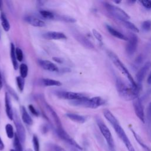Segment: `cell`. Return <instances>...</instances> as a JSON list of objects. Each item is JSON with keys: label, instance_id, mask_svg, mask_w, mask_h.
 Listing matches in <instances>:
<instances>
[{"label": "cell", "instance_id": "20", "mask_svg": "<svg viewBox=\"0 0 151 151\" xmlns=\"http://www.w3.org/2000/svg\"><path fill=\"white\" fill-rule=\"evenodd\" d=\"M21 117L22 121L28 125H32L33 124V120L27 111L24 106L21 107Z\"/></svg>", "mask_w": 151, "mask_h": 151}, {"label": "cell", "instance_id": "5", "mask_svg": "<svg viewBox=\"0 0 151 151\" xmlns=\"http://www.w3.org/2000/svg\"><path fill=\"white\" fill-rule=\"evenodd\" d=\"M14 124L17 130V135L18 136L19 140L22 143H24L26 138V132L24 126L21 123L20 118L17 113H14Z\"/></svg>", "mask_w": 151, "mask_h": 151}, {"label": "cell", "instance_id": "3", "mask_svg": "<svg viewBox=\"0 0 151 151\" xmlns=\"http://www.w3.org/2000/svg\"><path fill=\"white\" fill-rule=\"evenodd\" d=\"M104 7L111 15L120 21L130 19V16L124 11L116 5L106 2L104 3Z\"/></svg>", "mask_w": 151, "mask_h": 151}, {"label": "cell", "instance_id": "49", "mask_svg": "<svg viewBox=\"0 0 151 151\" xmlns=\"http://www.w3.org/2000/svg\"><path fill=\"white\" fill-rule=\"evenodd\" d=\"M111 151H115L114 150H111Z\"/></svg>", "mask_w": 151, "mask_h": 151}, {"label": "cell", "instance_id": "10", "mask_svg": "<svg viewBox=\"0 0 151 151\" xmlns=\"http://www.w3.org/2000/svg\"><path fill=\"white\" fill-rule=\"evenodd\" d=\"M150 67H151L150 62L147 61L137 71V73L136 74V82L139 87L141 85L142 82L144 80V78L146 76V74L147 71L149 70Z\"/></svg>", "mask_w": 151, "mask_h": 151}, {"label": "cell", "instance_id": "6", "mask_svg": "<svg viewBox=\"0 0 151 151\" xmlns=\"http://www.w3.org/2000/svg\"><path fill=\"white\" fill-rule=\"evenodd\" d=\"M56 133L58 137L61 138L62 140H64L65 142L71 145L73 147L77 149L78 150H83V147L74 139H73L63 129L58 128L56 129Z\"/></svg>", "mask_w": 151, "mask_h": 151}, {"label": "cell", "instance_id": "39", "mask_svg": "<svg viewBox=\"0 0 151 151\" xmlns=\"http://www.w3.org/2000/svg\"><path fill=\"white\" fill-rule=\"evenodd\" d=\"M8 90L9 91V93L13 96V97L16 99V100H18V97L17 96V94L15 92V91L13 90V88H11L10 87H8Z\"/></svg>", "mask_w": 151, "mask_h": 151}, {"label": "cell", "instance_id": "37", "mask_svg": "<svg viewBox=\"0 0 151 151\" xmlns=\"http://www.w3.org/2000/svg\"><path fill=\"white\" fill-rule=\"evenodd\" d=\"M140 2L146 9H151V1H140Z\"/></svg>", "mask_w": 151, "mask_h": 151}, {"label": "cell", "instance_id": "47", "mask_svg": "<svg viewBox=\"0 0 151 151\" xmlns=\"http://www.w3.org/2000/svg\"><path fill=\"white\" fill-rule=\"evenodd\" d=\"M25 151H33L31 149H30V148H28V149H27Z\"/></svg>", "mask_w": 151, "mask_h": 151}, {"label": "cell", "instance_id": "24", "mask_svg": "<svg viewBox=\"0 0 151 151\" xmlns=\"http://www.w3.org/2000/svg\"><path fill=\"white\" fill-rule=\"evenodd\" d=\"M103 114L104 117L107 119V120L108 122H109V123L112 124L114 123L117 122V119L116 118V117L113 114V113L107 109H105L103 110Z\"/></svg>", "mask_w": 151, "mask_h": 151}, {"label": "cell", "instance_id": "48", "mask_svg": "<svg viewBox=\"0 0 151 151\" xmlns=\"http://www.w3.org/2000/svg\"><path fill=\"white\" fill-rule=\"evenodd\" d=\"M9 151H15L14 149H11Z\"/></svg>", "mask_w": 151, "mask_h": 151}, {"label": "cell", "instance_id": "21", "mask_svg": "<svg viewBox=\"0 0 151 151\" xmlns=\"http://www.w3.org/2000/svg\"><path fill=\"white\" fill-rule=\"evenodd\" d=\"M41 84L44 86L51 87V86H60L62 83L58 80L51 79V78H42L41 80Z\"/></svg>", "mask_w": 151, "mask_h": 151}, {"label": "cell", "instance_id": "38", "mask_svg": "<svg viewBox=\"0 0 151 151\" xmlns=\"http://www.w3.org/2000/svg\"><path fill=\"white\" fill-rule=\"evenodd\" d=\"M28 109L30 111V112L35 116H39V113L37 111V110L35 109V107L32 105V104H29L28 105Z\"/></svg>", "mask_w": 151, "mask_h": 151}, {"label": "cell", "instance_id": "28", "mask_svg": "<svg viewBox=\"0 0 151 151\" xmlns=\"http://www.w3.org/2000/svg\"><path fill=\"white\" fill-rule=\"evenodd\" d=\"M28 73V66L26 64L22 63L19 66V73H20V76L22 77V78H25L27 77Z\"/></svg>", "mask_w": 151, "mask_h": 151}, {"label": "cell", "instance_id": "1", "mask_svg": "<svg viewBox=\"0 0 151 151\" xmlns=\"http://www.w3.org/2000/svg\"><path fill=\"white\" fill-rule=\"evenodd\" d=\"M116 86L119 95L125 100H133L138 97L139 90L134 88L132 85L128 86L120 78L116 79Z\"/></svg>", "mask_w": 151, "mask_h": 151}, {"label": "cell", "instance_id": "34", "mask_svg": "<svg viewBox=\"0 0 151 151\" xmlns=\"http://www.w3.org/2000/svg\"><path fill=\"white\" fill-rule=\"evenodd\" d=\"M15 54H16L17 60L18 61H22L24 58V54L22 50L19 47L15 48Z\"/></svg>", "mask_w": 151, "mask_h": 151}, {"label": "cell", "instance_id": "13", "mask_svg": "<svg viewBox=\"0 0 151 151\" xmlns=\"http://www.w3.org/2000/svg\"><path fill=\"white\" fill-rule=\"evenodd\" d=\"M104 103V100H103L101 97L99 96L93 97L88 99L86 107L90 109H97V107L103 105Z\"/></svg>", "mask_w": 151, "mask_h": 151}, {"label": "cell", "instance_id": "11", "mask_svg": "<svg viewBox=\"0 0 151 151\" xmlns=\"http://www.w3.org/2000/svg\"><path fill=\"white\" fill-rule=\"evenodd\" d=\"M42 37L44 39L48 40H60L67 39V37L64 33L58 31L46 32L42 34Z\"/></svg>", "mask_w": 151, "mask_h": 151}, {"label": "cell", "instance_id": "12", "mask_svg": "<svg viewBox=\"0 0 151 151\" xmlns=\"http://www.w3.org/2000/svg\"><path fill=\"white\" fill-rule=\"evenodd\" d=\"M38 65L41 68L45 70L56 72L58 71V67L52 62L47 60H38Z\"/></svg>", "mask_w": 151, "mask_h": 151}, {"label": "cell", "instance_id": "36", "mask_svg": "<svg viewBox=\"0 0 151 151\" xmlns=\"http://www.w3.org/2000/svg\"><path fill=\"white\" fill-rule=\"evenodd\" d=\"M92 32H93V34L94 35V37L96 38V39L97 40H98L99 42H101L102 40H103V37H102V35L100 34V33L97 31V30L93 29L92 30Z\"/></svg>", "mask_w": 151, "mask_h": 151}, {"label": "cell", "instance_id": "25", "mask_svg": "<svg viewBox=\"0 0 151 151\" xmlns=\"http://www.w3.org/2000/svg\"><path fill=\"white\" fill-rule=\"evenodd\" d=\"M131 131L135 138V139L136 140V141L138 142V143L143 147V149L145 150V151H150V149H149V147L143 142V141L142 140V139H141V137L133 130L131 129Z\"/></svg>", "mask_w": 151, "mask_h": 151}, {"label": "cell", "instance_id": "41", "mask_svg": "<svg viewBox=\"0 0 151 151\" xmlns=\"http://www.w3.org/2000/svg\"><path fill=\"white\" fill-rule=\"evenodd\" d=\"M54 149L55 151H67L63 147H61L60 146H58V145H54Z\"/></svg>", "mask_w": 151, "mask_h": 151}, {"label": "cell", "instance_id": "14", "mask_svg": "<svg viewBox=\"0 0 151 151\" xmlns=\"http://www.w3.org/2000/svg\"><path fill=\"white\" fill-rule=\"evenodd\" d=\"M24 19L27 23L34 27H43L45 26V24L42 20L32 15H27L25 17Z\"/></svg>", "mask_w": 151, "mask_h": 151}, {"label": "cell", "instance_id": "19", "mask_svg": "<svg viewBox=\"0 0 151 151\" xmlns=\"http://www.w3.org/2000/svg\"><path fill=\"white\" fill-rule=\"evenodd\" d=\"M65 116L71 120L76 122V123H83L86 121V118L81 115L78 114H76V113H67L65 114Z\"/></svg>", "mask_w": 151, "mask_h": 151}, {"label": "cell", "instance_id": "4", "mask_svg": "<svg viewBox=\"0 0 151 151\" xmlns=\"http://www.w3.org/2000/svg\"><path fill=\"white\" fill-rule=\"evenodd\" d=\"M97 123L100 132L104 137L110 149L111 150H114V142L109 129L100 119H97Z\"/></svg>", "mask_w": 151, "mask_h": 151}, {"label": "cell", "instance_id": "18", "mask_svg": "<svg viewBox=\"0 0 151 151\" xmlns=\"http://www.w3.org/2000/svg\"><path fill=\"white\" fill-rule=\"evenodd\" d=\"M106 28L107 29V31H109V32L113 36L120 39V40H128V38L126 37L123 34H122V32H120V31L116 30V29H114L113 27H112L111 26L109 25H106Z\"/></svg>", "mask_w": 151, "mask_h": 151}, {"label": "cell", "instance_id": "15", "mask_svg": "<svg viewBox=\"0 0 151 151\" xmlns=\"http://www.w3.org/2000/svg\"><path fill=\"white\" fill-rule=\"evenodd\" d=\"M5 107L6 114L8 117L9 119V120H12L14 119V112L11 106L10 97L7 93H5Z\"/></svg>", "mask_w": 151, "mask_h": 151}, {"label": "cell", "instance_id": "32", "mask_svg": "<svg viewBox=\"0 0 151 151\" xmlns=\"http://www.w3.org/2000/svg\"><path fill=\"white\" fill-rule=\"evenodd\" d=\"M32 145L34 151H40L39 140L37 135L34 134L32 136Z\"/></svg>", "mask_w": 151, "mask_h": 151}, {"label": "cell", "instance_id": "31", "mask_svg": "<svg viewBox=\"0 0 151 151\" xmlns=\"http://www.w3.org/2000/svg\"><path fill=\"white\" fill-rule=\"evenodd\" d=\"M16 81L18 87V89L21 92H22L25 86V80L21 76H18L16 77Z\"/></svg>", "mask_w": 151, "mask_h": 151}, {"label": "cell", "instance_id": "8", "mask_svg": "<svg viewBox=\"0 0 151 151\" xmlns=\"http://www.w3.org/2000/svg\"><path fill=\"white\" fill-rule=\"evenodd\" d=\"M133 106L134 108V112L137 117L142 121L143 123L145 122V112L143 107V104L141 100L137 97L133 100Z\"/></svg>", "mask_w": 151, "mask_h": 151}, {"label": "cell", "instance_id": "30", "mask_svg": "<svg viewBox=\"0 0 151 151\" xmlns=\"http://www.w3.org/2000/svg\"><path fill=\"white\" fill-rule=\"evenodd\" d=\"M5 132H6V136L9 139H12L13 137H14L15 134L14 133L13 127L11 124L8 123V124H6V126H5Z\"/></svg>", "mask_w": 151, "mask_h": 151}, {"label": "cell", "instance_id": "7", "mask_svg": "<svg viewBox=\"0 0 151 151\" xmlns=\"http://www.w3.org/2000/svg\"><path fill=\"white\" fill-rule=\"evenodd\" d=\"M128 42L126 46V52L129 56L133 55L137 49L138 38L134 34H131L128 38Z\"/></svg>", "mask_w": 151, "mask_h": 151}, {"label": "cell", "instance_id": "17", "mask_svg": "<svg viewBox=\"0 0 151 151\" xmlns=\"http://www.w3.org/2000/svg\"><path fill=\"white\" fill-rule=\"evenodd\" d=\"M46 108L48 110V112L50 113V114H51L54 123L55 124L56 126V129H58V128H62V126H61V123L60 121V119L59 118V117L58 116V115L57 114V113H55V111L53 110V109L48 104H46Z\"/></svg>", "mask_w": 151, "mask_h": 151}, {"label": "cell", "instance_id": "22", "mask_svg": "<svg viewBox=\"0 0 151 151\" xmlns=\"http://www.w3.org/2000/svg\"><path fill=\"white\" fill-rule=\"evenodd\" d=\"M10 56L11 60L13 65V67L14 70H17L18 68V63L17 58L15 54V47L13 43L10 44Z\"/></svg>", "mask_w": 151, "mask_h": 151}, {"label": "cell", "instance_id": "35", "mask_svg": "<svg viewBox=\"0 0 151 151\" xmlns=\"http://www.w3.org/2000/svg\"><path fill=\"white\" fill-rule=\"evenodd\" d=\"M57 18H59V19L63 20V21H64L65 22H67L73 23V22H75L76 21V19H74V18H73L72 17H70L65 16V15L59 16V17H57Z\"/></svg>", "mask_w": 151, "mask_h": 151}, {"label": "cell", "instance_id": "44", "mask_svg": "<svg viewBox=\"0 0 151 151\" xmlns=\"http://www.w3.org/2000/svg\"><path fill=\"white\" fill-rule=\"evenodd\" d=\"M147 82L148 84H151V71H150V73L149 76H148V78H147Z\"/></svg>", "mask_w": 151, "mask_h": 151}, {"label": "cell", "instance_id": "2", "mask_svg": "<svg viewBox=\"0 0 151 151\" xmlns=\"http://www.w3.org/2000/svg\"><path fill=\"white\" fill-rule=\"evenodd\" d=\"M108 55L110 60L112 61L113 63L116 65V67L119 70V71L126 77V78L129 80V81L130 83V84L135 88L139 90V87L137 84L136 81L133 79L132 76L129 73L128 70L126 68V67L124 66L123 63L121 61V60L119 59V58L117 56L116 54H115L114 52L111 51H108Z\"/></svg>", "mask_w": 151, "mask_h": 151}, {"label": "cell", "instance_id": "29", "mask_svg": "<svg viewBox=\"0 0 151 151\" xmlns=\"http://www.w3.org/2000/svg\"><path fill=\"white\" fill-rule=\"evenodd\" d=\"M40 14L43 18L48 19H52L55 18V15L51 11L47 10H40Z\"/></svg>", "mask_w": 151, "mask_h": 151}, {"label": "cell", "instance_id": "43", "mask_svg": "<svg viewBox=\"0 0 151 151\" xmlns=\"http://www.w3.org/2000/svg\"><path fill=\"white\" fill-rule=\"evenodd\" d=\"M5 148V146L4 144V142L1 140V138L0 137V150H3Z\"/></svg>", "mask_w": 151, "mask_h": 151}, {"label": "cell", "instance_id": "42", "mask_svg": "<svg viewBox=\"0 0 151 151\" xmlns=\"http://www.w3.org/2000/svg\"><path fill=\"white\" fill-rule=\"evenodd\" d=\"M52 60L54 61H55V62L58 63H63V60H61V58H60L59 57H53Z\"/></svg>", "mask_w": 151, "mask_h": 151}, {"label": "cell", "instance_id": "45", "mask_svg": "<svg viewBox=\"0 0 151 151\" xmlns=\"http://www.w3.org/2000/svg\"><path fill=\"white\" fill-rule=\"evenodd\" d=\"M2 76L0 71V90L2 88Z\"/></svg>", "mask_w": 151, "mask_h": 151}, {"label": "cell", "instance_id": "9", "mask_svg": "<svg viewBox=\"0 0 151 151\" xmlns=\"http://www.w3.org/2000/svg\"><path fill=\"white\" fill-rule=\"evenodd\" d=\"M57 94L60 97L72 101L80 100L86 97L85 95L81 93L72 91H59Z\"/></svg>", "mask_w": 151, "mask_h": 151}, {"label": "cell", "instance_id": "23", "mask_svg": "<svg viewBox=\"0 0 151 151\" xmlns=\"http://www.w3.org/2000/svg\"><path fill=\"white\" fill-rule=\"evenodd\" d=\"M0 20L4 30L6 32H8L10 29V24L4 12H1L0 14Z\"/></svg>", "mask_w": 151, "mask_h": 151}, {"label": "cell", "instance_id": "16", "mask_svg": "<svg viewBox=\"0 0 151 151\" xmlns=\"http://www.w3.org/2000/svg\"><path fill=\"white\" fill-rule=\"evenodd\" d=\"M74 37L84 47L89 49H91L94 48L93 44L90 41H89L86 37H84L83 35L78 33V32H76L74 34Z\"/></svg>", "mask_w": 151, "mask_h": 151}, {"label": "cell", "instance_id": "27", "mask_svg": "<svg viewBox=\"0 0 151 151\" xmlns=\"http://www.w3.org/2000/svg\"><path fill=\"white\" fill-rule=\"evenodd\" d=\"M122 23L127 28L130 29L131 31L134 32H139V29L131 22L129 21L128 20H125V21H122Z\"/></svg>", "mask_w": 151, "mask_h": 151}, {"label": "cell", "instance_id": "40", "mask_svg": "<svg viewBox=\"0 0 151 151\" xmlns=\"http://www.w3.org/2000/svg\"><path fill=\"white\" fill-rule=\"evenodd\" d=\"M147 117L148 119L151 120V101L149 104L147 110Z\"/></svg>", "mask_w": 151, "mask_h": 151}, {"label": "cell", "instance_id": "33", "mask_svg": "<svg viewBox=\"0 0 151 151\" xmlns=\"http://www.w3.org/2000/svg\"><path fill=\"white\" fill-rule=\"evenodd\" d=\"M142 29L144 31H149L151 29V21L146 20L142 22Z\"/></svg>", "mask_w": 151, "mask_h": 151}, {"label": "cell", "instance_id": "26", "mask_svg": "<svg viewBox=\"0 0 151 151\" xmlns=\"http://www.w3.org/2000/svg\"><path fill=\"white\" fill-rule=\"evenodd\" d=\"M14 150L15 151H23L22 150V143L19 140L18 136L17 134H15L14 137Z\"/></svg>", "mask_w": 151, "mask_h": 151}, {"label": "cell", "instance_id": "46", "mask_svg": "<svg viewBox=\"0 0 151 151\" xmlns=\"http://www.w3.org/2000/svg\"><path fill=\"white\" fill-rule=\"evenodd\" d=\"M2 2L1 1H0V10H1V8H2Z\"/></svg>", "mask_w": 151, "mask_h": 151}]
</instances>
